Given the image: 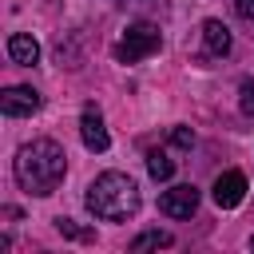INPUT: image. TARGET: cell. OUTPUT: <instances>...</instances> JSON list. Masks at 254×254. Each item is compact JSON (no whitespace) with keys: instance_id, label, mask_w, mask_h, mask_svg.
Listing matches in <instances>:
<instances>
[{"instance_id":"cell-1","label":"cell","mask_w":254,"mask_h":254,"mask_svg":"<svg viewBox=\"0 0 254 254\" xmlns=\"http://www.w3.org/2000/svg\"><path fill=\"white\" fill-rule=\"evenodd\" d=\"M12 175L28 194L48 198V194H56V187L67 175V155H64V147L56 139H32V143H24L16 151Z\"/></svg>"},{"instance_id":"cell-2","label":"cell","mask_w":254,"mask_h":254,"mask_svg":"<svg viewBox=\"0 0 254 254\" xmlns=\"http://www.w3.org/2000/svg\"><path fill=\"white\" fill-rule=\"evenodd\" d=\"M83 202H87V210H91L95 218L119 222V218H131V214L139 210V187H135V179L123 175V171H103V175L87 187Z\"/></svg>"},{"instance_id":"cell-3","label":"cell","mask_w":254,"mask_h":254,"mask_svg":"<svg viewBox=\"0 0 254 254\" xmlns=\"http://www.w3.org/2000/svg\"><path fill=\"white\" fill-rule=\"evenodd\" d=\"M159 44H163L159 28H155L151 20H139V24H131V28L123 32V40L115 44V60H119V64H139V60L155 56Z\"/></svg>"},{"instance_id":"cell-4","label":"cell","mask_w":254,"mask_h":254,"mask_svg":"<svg viewBox=\"0 0 254 254\" xmlns=\"http://www.w3.org/2000/svg\"><path fill=\"white\" fill-rule=\"evenodd\" d=\"M159 210H163V214H171V218H190V214L198 210V190H194L190 183L171 187V190H163V194H159Z\"/></svg>"},{"instance_id":"cell-5","label":"cell","mask_w":254,"mask_h":254,"mask_svg":"<svg viewBox=\"0 0 254 254\" xmlns=\"http://www.w3.org/2000/svg\"><path fill=\"white\" fill-rule=\"evenodd\" d=\"M0 111H4L8 119L36 115V111H40V95H36L32 87H8V91L0 95Z\"/></svg>"},{"instance_id":"cell-6","label":"cell","mask_w":254,"mask_h":254,"mask_svg":"<svg viewBox=\"0 0 254 254\" xmlns=\"http://www.w3.org/2000/svg\"><path fill=\"white\" fill-rule=\"evenodd\" d=\"M242 198H246V175H242V171H226V175L214 179V202H218L222 210L238 206Z\"/></svg>"},{"instance_id":"cell-7","label":"cell","mask_w":254,"mask_h":254,"mask_svg":"<svg viewBox=\"0 0 254 254\" xmlns=\"http://www.w3.org/2000/svg\"><path fill=\"white\" fill-rule=\"evenodd\" d=\"M79 139H83V147H87V151H107V147H111L107 127H103V119H99V111H95L91 103L83 107V119H79Z\"/></svg>"},{"instance_id":"cell-8","label":"cell","mask_w":254,"mask_h":254,"mask_svg":"<svg viewBox=\"0 0 254 254\" xmlns=\"http://www.w3.org/2000/svg\"><path fill=\"white\" fill-rule=\"evenodd\" d=\"M8 56H12V64H24V67H32V64L40 60V44H36L32 36L16 32V36H8Z\"/></svg>"},{"instance_id":"cell-9","label":"cell","mask_w":254,"mask_h":254,"mask_svg":"<svg viewBox=\"0 0 254 254\" xmlns=\"http://www.w3.org/2000/svg\"><path fill=\"white\" fill-rule=\"evenodd\" d=\"M202 40H206V52L210 56H226L230 52V28L222 20H206L202 24Z\"/></svg>"},{"instance_id":"cell-10","label":"cell","mask_w":254,"mask_h":254,"mask_svg":"<svg viewBox=\"0 0 254 254\" xmlns=\"http://www.w3.org/2000/svg\"><path fill=\"white\" fill-rule=\"evenodd\" d=\"M175 238L167 234V230H143L139 238H131V250L135 254H143V250H163V246H171Z\"/></svg>"},{"instance_id":"cell-11","label":"cell","mask_w":254,"mask_h":254,"mask_svg":"<svg viewBox=\"0 0 254 254\" xmlns=\"http://www.w3.org/2000/svg\"><path fill=\"white\" fill-rule=\"evenodd\" d=\"M147 171H151V179L167 183V179L175 175V159H171L167 151H151V155H147Z\"/></svg>"},{"instance_id":"cell-12","label":"cell","mask_w":254,"mask_h":254,"mask_svg":"<svg viewBox=\"0 0 254 254\" xmlns=\"http://www.w3.org/2000/svg\"><path fill=\"white\" fill-rule=\"evenodd\" d=\"M56 230L67 234V238H79V242H95V230H83V226H75L71 218H56Z\"/></svg>"},{"instance_id":"cell-13","label":"cell","mask_w":254,"mask_h":254,"mask_svg":"<svg viewBox=\"0 0 254 254\" xmlns=\"http://www.w3.org/2000/svg\"><path fill=\"white\" fill-rule=\"evenodd\" d=\"M119 8H131V12H163L167 0H115Z\"/></svg>"},{"instance_id":"cell-14","label":"cell","mask_w":254,"mask_h":254,"mask_svg":"<svg viewBox=\"0 0 254 254\" xmlns=\"http://www.w3.org/2000/svg\"><path fill=\"white\" fill-rule=\"evenodd\" d=\"M238 95H242V115H246V119H254V79H242Z\"/></svg>"},{"instance_id":"cell-15","label":"cell","mask_w":254,"mask_h":254,"mask_svg":"<svg viewBox=\"0 0 254 254\" xmlns=\"http://www.w3.org/2000/svg\"><path fill=\"white\" fill-rule=\"evenodd\" d=\"M234 12H238L242 20H250V24H254V0H234Z\"/></svg>"},{"instance_id":"cell-16","label":"cell","mask_w":254,"mask_h":254,"mask_svg":"<svg viewBox=\"0 0 254 254\" xmlns=\"http://www.w3.org/2000/svg\"><path fill=\"white\" fill-rule=\"evenodd\" d=\"M175 143H179V147H190V143H194V131H187V127H175Z\"/></svg>"},{"instance_id":"cell-17","label":"cell","mask_w":254,"mask_h":254,"mask_svg":"<svg viewBox=\"0 0 254 254\" xmlns=\"http://www.w3.org/2000/svg\"><path fill=\"white\" fill-rule=\"evenodd\" d=\"M250 250H254V238H250Z\"/></svg>"}]
</instances>
